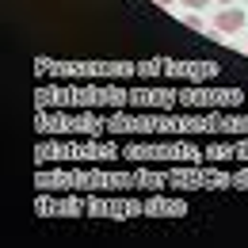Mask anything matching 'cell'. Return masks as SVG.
Listing matches in <instances>:
<instances>
[{
	"mask_svg": "<svg viewBox=\"0 0 248 248\" xmlns=\"http://www.w3.org/2000/svg\"><path fill=\"white\" fill-rule=\"evenodd\" d=\"M184 23L191 27V31H202V16H195V12H187V16H184Z\"/></svg>",
	"mask_w": 248,
	"mask_h": 248,
	"instance_id": "obj_2",
	"label": "cell"
},
{
	"mask_svg": "<svg viewBox=\"0 0 248 248\" xmlns=\"http://www.w3.org/2000/svg\"><path fill=\"white\" fill-rule=\"evenodd\" d=\"M156 4H160V8H168V4H176V0H156Z\"/></svg>",
	"mask_w": 248,
	"mask_h": 248,
	"instance_id": "obj_4",
	"label": "cell"
},
{
	"mask_svg": "<svg viewBox=\"0 0 248 248\" xmlns=\"http://www.w3.org/2000/svg\"><path fill=\"white\" fill-rule=\"evenodd\" d=\"M187 8H202V4H206V0H184Z\"/></svg>",
	"mask_w": 248,
	"mask_h": 248,
	"instance_id": "obj_3",
	"label": "cell"
},
{
	"mask_svg": "<svg viewBox=\"0 0 248 248\" xmlns=\"http://www.w3.org/2000/svg\"><path fill=\"white\" fill-rule=\"evenodd\" d=\"M221 34H237L245 31V12L241 8H225V12H217V23H214Z\"/></svg>",
	"mask_w": 248,
	"mask_h": 248,
	"instance_id": "obj_1",
	"label": "cell"
}]
</instances>
